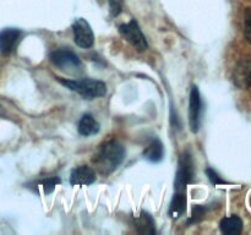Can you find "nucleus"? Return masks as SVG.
Listing matches in <instances>:
<instances>
[{
    "label": "nucleus",
    "instance_id": "obj_16",
    "mask_svg": "<svg viewBox=\"0 0 251 235\" xmlns=\"http://www.w3.org/2000/svg\"><path fill=\"white\" fill-rule=\"evenodd\" d=\"M59 184H60V178L59 176H50V178H46L39 181V185L43 188V191L46 195L53 192L55 186L59 185Z\"/></svg>",
    "mask_w": 251,
    "mask_h": 235
},
{
    "label": "nucleus",
    "instance_id": "obj_9",
    "mask_svg": "<svg viewBox=\"0 0 251 235\" xmlns=\"http://www.w3.org/2000/svg\"><path fill=\"white\" fill-rule=\"evenodd\" d=\"M233 82L238 88H249L251 85V60L250 59H243L233 71Z\"/></svg>",
    "mask_w": 251,
    "mask_h": 235
},
{
    "label": "nucleus",
    "instance_id": "obj_1",
    "mask_svg": "<svg viewBox=\"0 0 251 235\" xmlns=\"http://www.w3.org/2000/svg\"><path fill=\"white\" fill-rule=\"evenodd\" d=\"M125 154H126V152H125L124 146L120 142L108 141L104 144H102L97 156H96L95 162L100 170L105 175H108V174L117 170L118 166L124 162Z\"/></svg>",
    "mask_w": 251,
    "mask_h": 235
},
{
    "label": "nucleus",
    "instance_id": "obj_4",
    "mask_svg": "<svg viewBox=\"0 0 251 235\" xmlns=\"http://www.w3.org/2000/svg\"><path fill=\"white\" fill-rule=\"evenodd\" d=\"M118 29H119L120 36H122L127 43L131 44L137 51H145L149 48V43H147L146 37L142 33L141 28H140L136 20H131V21L127 22V24H120Z\"/></svg>",
    "mask_w": 251,
    "mask_h": 235
},
{
    "label": "nucleus",
    "instance_id": "obj_15",
    "mask_svg": "<svg viewBox=\"0 0 251 235\" xmlns=\"http://www.w3.org/2000/svg\"><path fill=\"white\" fill-rule=\"evenodd\" d=\"M220 228L225 234L237 235L240 234V232L243 230V222L238 215H230V217H226L221 220Z\"/></svg>",
    "mask_w": 251,
    "mask_h": 235
},
{
    "label": "nucleus",
    "instance_id": "obj_2",
    "mask_svg": "<svg viewBox=\"0 0 251 235\" xmlns=\"http://www.w3.org/2000/svg\"><path fill=\"white\" fill-rule=\"evenodd\" d=\"M58 80L61 85L78 93L85 99H95V98L103 97L107 93V85L100 80H93V78H82V80L58 78Z\"/></svg>",
    "mask_w": 251,
    "mask_h": 235
},
{
    "label": "nucleus",
    "instance_id": "obj_8",
    "mask_svg": "<svg viewBox=\"0 0 251 235\" xmlns=\"http://www.w3.org/2000/svg\"><path fill=\"white\" fill-rule=\"evenodd\" d=\"M22 31L19 28H4L0 31V53L9 55L16 49L22 39Z\"/></svg>",
    "mask_w": 251,
    "mask_h": 235
},
{
    "label": "nucleus",
    "instance_id": "obj_14",
    "mask_svg": "<svg viewBox=\"0 0 251 235\" xmlns=\"http://www.w3.org/2000/svg\"><path fill=\"white\" fill-rule=\"evenodd\" d=\"M186 211V196L184 191H176V195L172 198L171 206H169V215L173 219H178L183 215Z\"/></svg>",
    "mask_w": 251,
    "mask_h": 235
},
{
    "label": "nucleus",
    "instance_id": "obj_18",
    "mask_svg": "<svg viewBox=\"0 0 251 235\" xmlns=\"http://www.w3.org/2000/svg\"><path fill=\"white\" fill-rule=\"evenodd\" d=\"M244 36L248 42L251 43V7L247 9L244 14Z\"/></svg>",
    "mask_w": 251,
    "mask_h": 235
},
{
    "label": "nucleus",
    "instance_id": "obj_20",
    "mask_svg": "<svg viewBox=\"0 0 251 235\" xmlns=\"http://www.w3.org/2000/svg\"><path fill=\"white\" fill-rule=\"evenodd\" d=\"M109 7H110V14H112L113 17H117L118 15L122 12V2L109 0Z\"/></svg>",
    "mask_w": 251,
    "mask_h": 235
},
{
    "label": "nucleus",
    "instance_id": "obj_13",
    "mask_svg": "<svg viewBox=\"0 0 251 235\" xmlns=\"http://www.w3.org/2000/svg\"><path fill=\"white\" fill-rule=\"evenodd\" d=\"M164 148L162 142L158 139H153L144 149V157L149 162L152 163H158L163 159Z\"/></svg>",
    "mask_w": 251,
    "mask_h": 235
},
{
    "label": "nucleus",
    "instance_id": "obj_7",
    "mask_svg": "<svg viewBox=\"0 0 251 235\" xmlns=\"http://www.w3.org/2000/svg\"><path fill=\"white\" fill-rule=\"evenodd\" d=\"M201 109H202V102H201L200 91L198 86H193L190 91V100H189V124H190L191 132L194 134H196L200 129Z\"/></svg>",
    "mask_w": 251,
    "mask_h": 235
},
{
    "label": "nucleus",
    "instance_id": "obj_12",
    "mask_svg": "<svg viewBox=\"0 0 251 235\" xmlns=\"http://www.w3.org/2000/svg\"><path fill=\"white\" fill-rule=\"evenodd\" d=\"M78 134L82 135V136H92L100 132V126L98 124L97 120L93 118V115L91 114H85L82 115V118L80 119L77 125Z\"/></svg>",
    "mask_w": 251,
    "mask_h": 235
},
{
    "label": "nucleus",
    "instance_id": "obj_21",
    "mask_svg": "<svg viewBox=\"0 0 251 235\" xmlns=\"http://www.w3.org/2000/svg\"><path fill=\"white\" fill-rule=\"evenodd\" d=\"M113 1H118V2H123V0H113Z\"/></svg>",
    "mask_w": 251,
    "mask_h": 235
},
{
    "label": "nucleus",
    "instance_id": "obj_6",
    "mask_svg": "<svg viewBox=\"0 0 251 235\" xmlns=\"http://www.w3.org/2000/svg\"><path fill=\"white\" fill-rule=\"evenodd\" d=\"M74 41L80 48L88 49L95 43L92 28L85 19H76L73 24Z\"/></svg>",
    "mask_w": 251,
    "mask_h": 235
},
{
    "label": "nucleus",
    "instance_id": "obj_10",
    "mask_svg": "<svg viewBox=\"0 0 251 235\" xmlns=\"http://www.w3.org/2000/svg\"><path fill=\"white\" fill-rule=\"evenodd\" d=\"M96 181V173L87 165H80L73 169L70 174L71 185H92Z\"/></svg>",
    "mask_w": 251,
    "mask_h": 235
},
{
    "label": "nucleus",
    "instance_id": "obj_3",
    "mask_svg": "<svg viewBox=\"0 0 251 235\" xmlns=\"http://www.w3.org/2000/svg\"><path fill=\"white\" fill-rule=\"evenodd\" d=\"M49 59L54 66L68 72H76L82 66L77 54L69 48L55 49L49 54Z\"/></svg>",
    "mask_w": 251,
    "mask_h": 235
},
{
    "label": "nucleus",
    "instance_id": "obj_11",
    "mask_svg": "<svg viewBox=\"0 0 251 235\" xmlns=\"http://www.w3.org/2000/svg\"><path fill=\"white\" fill-rule=\"evenodd\" d=\"M135 228L139 234L153 235L156 234V224L154 219L150 213L142 211L139 217L135 218Z\"/></svg>",
    "mask_w": 251,
    "mask_h": 235
},
{
    "label": "nucleus",
    "instance_id": "obj_19",
    "mask_svg": "<svg viewBox=\"0 0 251 235\" xmlns=\"http://www.w3.org/2000/svg\"><path fill=\"white\" fill-rule=\"evenodd\" d=\"M206 174H207L208 179H210V181L213 185H222V184H226V181L223 180V179L218 175L217 171L213 170L212 168L206 169Z\"/></svg>",
    "mask_w": 251,
    "mask_h": 235
},
{
    "label": "nucleus",
    "instance_id": "obj_5",
    "mask_svg": "<svg viewBox=\"0 0 251 235\" xmlns=\"http://www.w3.org/2000/svg\"><path fill=\"white\" fill-rule=\"evenodd\" d=\"M195 170H194V162L190 152L185 151L180 156L178 164V170H176L174 186L176 191H184L186 185L193 183Z\"/></svg>",
    "mask_w": 251,
    "mask_h": 235
},
{
    "label": "nucleus",
    "instance_id": "obj_17",
    "mask_svg": "<svg viewBox=\"0 0 251 235\" xmlns=\"http://www.w3.org/2000/svg\"><path fill=\"white\" fill-rule=\"evenodd\" d=\"M206 214V207H203V206H194L193 208V215H191L190 219L188 220V225H193L195 224V223H199L201 222V220L203 219V217H205Z\"/></svg>",
    "mask_w": 251,
    "mask_h": 235
}]
</instances>
